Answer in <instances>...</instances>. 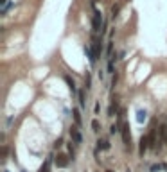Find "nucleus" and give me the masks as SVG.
<instances>
[{
    "mask_svg": "<svg viewBox=\"0 0 167 172\" xmlns=\"http://www.w3.org/2000/svg\"><path fill=\"white\" fill-rule=\"evenodd\" d=\"M120 135H122L124 149H126V150H130V149H131V127H130V122H124V124H122Z\"/></svg>",
    "mask_w": 167,
    "mask_h": 172,
    "instance_id": "f257e3e1",
    "label": "nucleus"
},
{
    "mask_svg": "<svg viewBox=\"0 0 167 172\" xmlns=\"http://www.w3.org/2000/svg\"><path fill=\"white\" fill-rule=\"evenodd\" d=\"M149 149V136L142 135L140 136V140H138V154H140V158H144L145 150Z\"/></svg>",
    "mask_w": 167,
    "mask_h": 172,
    "instance_id": "f03ea898",
    "label": "nucleus"
},
{
    "mask_svg": "<svg viewBox=\"0 0 167 172\" xmlns=\"http://www.w3.org/2000/svg\"><path fill=\"white\" fill-rule=\"evenodd\" d=\"M68 133H70V138H72V142L76 143V145H81V143H83V135H81V131H79L77 126H72Z\"/></svg>",
    "mask_w": 167,
    "mask_h": 172,
    "instance_id": "7ed1b4c3",
    "label": "nucleus"
},
{
    "mask_svg": "<svg viewBox=\"0 0 167 172\" xmlns=\"http://www.w3.org/2000/svg\"><path fill=\"white\" fill-rule=\"evenodd\" d=\"M68 161H70V156H66V154H61V152H59L58 156H56V167H58V169L68 167Z\"/></svg>",
    "mask_w": 167,
    "mask_h": 172,
    "instance_id": "20e7f679",
    "label": "nucleus"
},
{
    "mask_svg": "<svg viewBox=\"0 0 167 172\" xmlns=\"http://www.w3.org/2000/svg\"><path fill=\"white\" fill-rule=\"evenodd\" d=\"M83 50H85V56L88 57L90 64H95V61H97V56H95V52H94V49H92V45H85V47H83Z\"/></svg>",
    "mask_w": 167,
    "mask_h": 172,
    "instance_id": "39448f33",
    "label": "nucleus"
},
{
    "mask_svg": "<svg viewBox=\"0 0 167 172\" xmlns=\"http://www.w3.org/2000/svg\"><path fill=\"white\" fill-rule=\"evenodd\" d=\"M63 79H65V83H66V86H68V90H70V93H72V95L79 93V92H77V86H76V81H74L70 75H65Z\"/></svg>",
    "mask_w": 167,
    "mask_h": 172,
    "instance_id": "423d86ee",
    "label": "nucleus"
},
{
    "mask_svg": "<svg viewBox=\"0 0 167 172\" xmlns=\"http://www.w3.org/2000/svg\"><path fill=\"white\" fill-rule=\"evenodd\" d=\"M97 149L99 150H110L111 149V143H110L108 140H104V138H99V140H97Z\"/></svg>",
    "mask_w": 167,
    "mask_h": 172,
    "instance_id": "0eeeda50",
    "label": "nucleus"
},
{
    "mask_svg": "<svg viewBox=\"0 0 167 172\" xmlns=\"http://www.w3.org/2000/svg\"><path fill=\"white\" fill-rule=\"evenodd\" d=\"M158 135H160V142L167 143V124H162V126H160Z\"/></svg>",
    "mask_w": 167,
    "mask_h": 172,
    "instance_id": "6e6552de",
    "label": "nucleus"
},
{
    "mask_svg": "<svg viewBox=\"0 0 167 172\" xmlns=\"http://www.w3.org/2000/svg\"><path fill=\"white\" fill-rule=\"evenodd\" d=\"M119 104H117V100H111V104L108 108V117H113V115H119Z\"/></svg>",
    "mask_w": 167,
    "mask_h": 172,
    "instance_id": "1a4fd4ad",
    "label": "nucleus"
},
{
    "mask_svg": "<svg viewBox=\"0 0 167 172\" xmlns=\"http://www.w3.org/2000/svg\"><path fill=\"white\" fill-rule=\"evenodd\" d=\"M147 120V111L145 109H137V122L138 124H144Z\"/></svg>",
    "mask_w": 167,
    "mask_h": 172,
    "instance_id": "9d476101",
    "label": "nucleus"
},
{
    "mask_svg": "<svg viewBox=\"0 0 167 172\" xmlns=\"http://www.w3.org/2000/svg\"><path fill=\"white\" fill-rule=\"evenodd\" d=\"M72 117H74V122H76V126L77 127H81V124H83V120H81V113L77 108H74L72 109Z\"/></svg>",
    "mask_w": 167,
    "mask_h": 172,
    "instance_id": "9b49d317",
    "label": "nucleus"
},
{
    "mask_svg": "<svg viewBox=\"0 0 167 172\" xmlns=\"http://www.w3.org/2000/svg\"><path fill=\"white\" fill-rule=\"evenodd\" d=\"M167 169V163H153L149 167V172H160V170H165Z\"/></svg>",
    "mask_w": 167,
    "mask_h": 172,
    "instance_id": "f8f14e48",
    "label": "nucleus"
},
{
    "mask_svg": "<svg viewBox=\"0 0 167 172\" xmlns=\"http://www.w3.org/2000/svg\"><path fill=\"white\" fill-rule=\"evenodd\" d=\"M120 7H122V6H120L119 2L111 6V20H115V18H119V13H120Z\"/></svg>",
    "mask_w": 167,
    "mask_h": 172,
    "instance_id": "ddd939ff",
    "label": "nucleus"
},
{
    "mask_svg": "<svg viewBox=\"0 0 167 172\" xmlns=\"http://www.w3.org/2000/svg\"><path fill=\"white\" fill-rule=\"evenodd\" d=\"M77 97H79V108H81V109H85V108H86V97H85V90H81V92L77 93Z\"/></svg>",
    "mask_w": 167,
    "mask_h": 172,
    "instance_id": "4468645a",
    "label": "nucleus"
},
{
    "mask_svg": "<svg viewBox=\"0 0 167 172\" xmlns=\"http://www.w3.org/2000/svg\"><path fill=\"white\" fill-rule=\"evenodd\" d=\"M85 90H86V92L92 90V75H90V74L85 75Z\"/></svg>",
    "mask_w": 167,
    "mask_h": 172,
    "instance_id": "2eb2a0df",
    "label": "nucleus"
},
{
    "mask_svg": "<svg viewBox=\"0 0 167 172\" xmlns=\"http://www.w3.org/2000/svg\"><path fill=\"white\" fill-rule=\"evenodd\" d=\"M72 143H74V142H70L66 147H68V156H70V160L74 161V158H76V147H74Z\"/></svg>",
    "mask_w": 167,
    "mask_h": 172,
    "instance_id": "dca6fc26",
    "label": "nucleus"
},
{
    "mask_svg": "<svg viewBox=\"0 0 167 172\" xmlns=\"http://www.w3.org/2000/svg\"><path fill=\"white\" fill-rule=\"evenodd\" d=\"M99 129H101V124H99L97 118H94V120H92V131H94V133H99Z\"/></svg>",
    "mask_w": 167,
    "mask_h": 172,
    "instance_id": "f3484780",
    "label": "nucleus"
},
{
    "mask_svg": "<svg viewBox=\"0 0 167 172\" xmlns=\"http://www.w3.org/2000/svg\"><path fill=\"white\" fill-rule=\"evenodd\" d=\"M13 122H15V117H7V118H6V127H11V126H13Z\"/></svg>",
    "mask_w": 167,
    "mask_h": 172,
    "instance_id": "a211bd4d",
    "label": "nucleus"
},
{
    "mask_svg": "<svg viewBox=\"0 0 167 172\" xmlns=\"http://www.w3.org/2000/svg\"><path fill=\"white\" fill-rule=\"evenodd\" d=\"M94 111H95V115H99V111H101V102H95Z\"/></svg>",
    "mask_w": 167,
    "mask_h": 172,
    "instance_id": "6ab92c4d",
    "label": "nucleus"
},
{
    "mask_svg": "<svg viewBox=\"0 0 167 172\" xmlns=\"http://www.w3.org/2000/svg\"><path fill=\"white\" fill-rule=\"evenodd\" d=\"M61 145H63V140H61V138H59L58 142H56V149H58V147H61Z\"/></svg>",
    "mask_w": 167,
    "mask_h": 172,
    "instance_id": "aec40b11",
    "label": "nucleus"
},
{
    "mask_svg": "<svg viewBox=\"0 0 167 172\" xmlns=\"http://www.w3.org/2000/svg\"><path fill=\"white\" fill-rule=\"evenodd\" d=\"M97 75H99V79H101V81H102V79H104V70H101V72H99V74H97Z\"/></svg>",
    "mask_w": 167,
    "mask_h": 172,
    "instance_id": "412c9836",
    "label": "nucleus"
},
{
    "mask_svg": "<svg viewBox=\"0 0 167 172\" xmlns=\"http://www.w3.org/2000/svg\"><path fill=\"white\" fill-rule=\"evenodd\" d=\"M97 2H99V0H90V4H92V6H95Z\"/></svg>",
    "mask_w": 167,
    "mask_h": 172,
    "instance_id": "4be33fe9",
    "label": "nucleus"
},
{
    "mask_svg": "<svg viewBox=\"0 0 167 172\" xmlns=\"http://www.w3.org/2000/svg\"><path fill=\"white\" fill-rule=\"evenodd\" d=\"M126 172H131V170H130V169H126Z\"/></svg>",
    "mask_w": 167,
    "mask_h": 172,
    "instance_id": "5701e85b",
    "label": "nucleus"
},
{
    "mask_svg": "<svg viewBox=\"0 0 167 172\" xmlns=\"http://www.w3.org/2000/svg\"><path fill=\"white\" fill-rule=\"evenodd\" d=\"M4 172H9V170H6V169H4Z\"/></svg>",
    "mask_w": 167,
    "mask_h": 172,
    "instance_id": "b1692460",
    "label": "nucleus"
},
{
    "mask_svg": "<svg viewBox=\"0 0 167 172\" xmlns=\"http://www.w3.org/2000/svg\"><path fill=\"white\" fill-rule=\"evenodd\" d=\"M106 172H113V170H106Z\"/></svg>",
    "mask_w": 167,
    "mask_h": 172,
    "instance_id": "393cba45",
    "label": "nucleus"
}]
</instances>
